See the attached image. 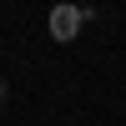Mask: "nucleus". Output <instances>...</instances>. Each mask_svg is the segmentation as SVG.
<instances>
[{
	"mask_svg": "<svg viewBox=\"0 0 126 126\" xmlns=\"http://www.w3.org/2000/svg\"><path fill=\"white\" fill-rule=\"evenodd\" d=\"M81 25V10H61V15H50V30H56V40H71V30Z\"/></svg>",
	"mask_w": 126,
	"mask_h": 126,
	"instance_id": "obj_1",
	"label": "nucleus"
},
{
	"mask_svg": "<svg viewBox=\"0 0 126 126\" xmlns=\"http://www.w3.org/2000/svg\"><path fill=\"white\" fill-rule=\"evenodd\" d=\"M5 96H10V86H5V76H0V106H5Z\"/></svg>",
	"mask_w": 126,
	"mask_h": 126,
	"instance_id": "obj_2",
	"label": "nucleus"
}]
</instances>
